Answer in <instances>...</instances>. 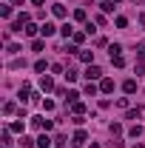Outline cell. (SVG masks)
<instances>
[{
  "mask_svg": "<svg viewBox=\"0 0 145 148\" xmlns=\"http://www.w3.org/2000/svg\"><path fill=\"white\" fill-rule=\"evenodd\" d=\"M111 134H122V125L120 123H111Z\"/></svg>",
  "mask_w": 145,
  "mask_h": 148,
  "instance_id": "22",
  "label": "cell"
},
{
  "mask_svg": "<svg viewBox=\"0 0 145 148\" xmlns=\"http://www.w3.org/2000/svg\"><path fill=\"white\" fill-rule=\"evenodd\" d=\"M140 114H142V111H140V108H134V111H128V120H140Z\"/></svg>",
  "mask_w": 145,
  "mask_h": 148,
  "instance_id": "20",
  "label": "cell"
},
{
  "mask_svg": "<svg viewBox=\"0 0 145 148\" xmlns=\"http://www.w3.org/2000/svg\"><path fill=\"white\" fill-rule=\"evenodd\" d=\"M122 91H125V94H134V91H137V80H125V83H122Z\"/></svg>",
  "mask_w": 145,
  "mask_h": 148,
  "instance_id": "6",
  "label": "cell"
},
{
  "mask_svg": "<svg viewBox=\"0 0 145 148\" xmlns=\"http://www.w3.org/2000/svg\"><path fill=\"white\" fill-rule=\"evenodd\" d=\"M31 125L40 128V131H49L51 128V120H46V117H31Z\"/></svg>",
  "mask_w": 145,
  "mask_h": 148,
  "instance_id": "1",
  "label": "cell"
},
{
  "mask_svg": "<svg viewBox=\"0 0 145 148\" xmlns=\"http://www.w3.org/2000/svg\"><path fill=\"white\" fill-rule=\"evenodd\" d=\"M100 91H114V80H108V77H105V80H103V83H100Z\"/></svg>",
  "mask_w": 145,
  "mask_h": 148,
  "instance_id": "7",
  "label": "cell"
},
{
  "mask_svg": "<svg viewBox=\"0 0 145 148\" xmlns=\"http://www.w3.org/2000/svg\"><path fill=\"white\" fill-rule=\"evenodd\" d=\"M74 20H80V23H83V20H85V12H83V9H77V12H74Z\"/></svg>",
  "mask_w": 145,
  "mask_h": 148,
  "instance_id": "21",
  "label": "cell"
},
{
  "mask_svg": "<svg viewBox=\"0 0 145 148\" xmlns=\"http://www.w3.org/2000/svg\"><path fill=\"white\" fill-rule=\"evenodd\" d=\"M60 32H63V37H74V29H71V23H66V26H63Z\"/></svg>",
  "mask_w": 145,
  "mask_h": 148,
  "instance_id": "15",
  "label": "cell"
},
{
  "mask_svg": "<svg viewBox=\"0 0 145 148\" xmlns=\"http://www.w3.org/2000/svg\"><path fill=\"white\" fill-rule=\"evenodd\" d=\"M137 3H142V0H137Z\"/></svg>",
  "mask_w": 145,
  "mask_h": 148,
  "instance_id": "26",
  "label": "cell"
},
{
  "mask_svg": "<svg viewBox=\"0 0 145 148\" xmlns=\"http://www.w3.org/2000/svg\"><path fill=\"white\" fill-rule=\"evenodd\" d=\"M77 77H80V74H77V71H71V69H68V71H66V80H68V83H74V80H77Z\"/></svg>",
  "mask_w": 145,
  "mask_h": 148,
  "instance_id": "17",
  "label": "cell"
},
{
  "mask_svg": "<svg viewBox=\"0 0 145 148\" xmlns=\"http://www.w3.org/2000/svg\"><path fill=\"white\" fill-rule=\"evenodd\" d=\"M0 14H3V17L9 20V17H12V6H3V9H0Z\"/></svg>",
  "mask_w": 145,
  "mask_h": 148,
  "instance_id": "19",
  "label": "cell"
},
{
  "mask_svg": "<svg viewBox=\"0 0 145 148\" xmlns=\"http://www.w3.org/2000/svg\"><path fill=\"white\" fill-rule=\"evenodd\" d=\"M71 108H74V114H77V117H83V114H85V106H83V103H74Z\"/></svg>",
  "mask_w": 145,
  "mask_h": 148,
  "instance_id": "13",
  "label": "cell"
},
{
  "mask_svg": "<svg viewBox=\"0 0 145 148\" xmlns=\"http://www.w3.org/2000/svg\"><path fill=\"white\" fill-rule=\"evenodd\" d=\"M54 32H57V26H54V23H43V26H40V34H43V37H51Z\"/></svg>",
  "mask_w": 145,
  "mask_h": 148,
  "instance_id": "3",
  "label": "cell"
},
{
  "mask_svg": "<svg viewBox=\"0 0 145 148\" xmlns=\"http://www.w3.org/2000/svg\"><path fill=\"white\" fill-rule=\"evenodd\" d=\"M85 77H88V83H91V80H100V77H103V71H100L97 66H88V69H85Z\"/></svg>",
  "mask_w": 145,
  "mask_h": 148,
  "instance_id": "2",
  "label": "cell"
},
{
  "mask_svg": "<svg viewBox=\"0 0 145 148\" xmlns=\"http://www.w3.org/2000/svg\"><path fill=\"white\" fill-rule=\"evenodd\" d=\"M77 97H80L77 91H68V94H66V100H68V103H77Z\"/></svg>",
  "mask_w": 145,
  "mask_h": 148,
  "instance_id": "23",
  "label": "cell"
},
{
  "mask_svg": "<svg viewBox=\"0 0 145 148\" xmlns=\"http://www.w3.org/2000/svg\"><path fill=\"white\" fill-rule=\"evenodd\" d=\"M31 6H43V0H31Z\"/></svg>",
  "mask_w": 145,
  "mask_h": 148,
  "instance_id": "24",
  "label": "cell"
},
{
  "mask_svg": "<svg viewBox=\"0 0 145 148\" xmlns=\"http://www.w3.org/2000/svg\"><path fill=\"white\" fill-rule=\"evenodd\" d=\"M37 145H40V148H51V140H49V137H46V134H43V137H40V140H37Z\"/></svg>",
  "mask_w": 145,
  "mask_h": 148,
  "instance_id": "12",
  "label": "cell"
},
{
  "mask_svg": "<svg viewBox=\"0 0 145 148\" xmlns=\"http://www.w3.org/2000/svg\"><path fill=\"white\" fill-rule=\"evenodd\" d=\"M54 145H57V148H66V145H68V143H66V134H57Z\"/></svg>",
  "mask_w": 145,
  "mask_h": 148,
  "instance_id": "14",
  "label": "cell"
},
{
  "mask_svg": "<svg viewBox=\"0 0 145 148\" xmlns=\"http://www.w3.org/2000/svg\"><path fill=\"white\" fill-rule=\"evenodd\" d=\"M140 23H142V26H145V14H140Z\"/></svg>",
  "mask_w": 145,
  "mask_h": 148,
  "instance_id": "25",
  "label": "cell"
},
{
  "mask_svg": "<svg viewBox=\"0 0 145 148\" xmlns=\"http://www.w3.org/2000/svg\"><path fill=\"white\" fill-rule=\"evenodd\" d=\"M46 69H49V63H46V60H37V63H34V71H40V74H43Z\"/></svg>",
  "mask_w": 145,
  "mask_h": 148,
  "instance_id": "11",
  "label": "cell"
},
{
  "mask_svg": "<svg viewBox=\"0 0 145 148\" xmlns=\"http://www.w3.org/2000/svg\"><path fill=\"white\" fill-rule=\"evenodd\" d=\"M85 94H88V97H94V94H97V86H94V83H88V86H85Z\"/></svg>",
  "mask_w": 145,
  "mask_h": 148,
  "instance_id": "18",
  "label": "cell"
},
{
  "mask_svg": "<svg viewBox=\"0 0 145 148\" xmlns=\"http://www.w3.org/2000/svg\"><path fill=\"white\" fill-rule=\"evenodd\" d=\"M80 60H83V63H91V60H94V51H80Z\"/></svg>",
  "mask_w": 145,
  "mask_h": 148,
  "instance_id": "16",
  "label": "cell"
},
{
  "mask_svg": "<svg viewBox=\"0 0 145 148\" xmlns=\"http://www.w3.org/2000/svg\"><path fill=\"white\" fill-rule=\"evenodd\" d=\"M111 63H114L117 69H122V66H125V57L122 54H111Z\"/></svg>",
  "mask_w": 145,
  "mask_h": 148,
  "instance_id": "8",
  "label": "cell"
},
{
  "mask_svg": "<svg viewBox=\"0 0 145 148\" xmlns=\"http://www.w3.org/2000/svg\"><path fill=\"white\" fill-rule=\"evenodd\" d=\"M51 12H54V17H66V14H68L63 3H54V6H51Z\"/></svg>",
  "mask_w": 145,
  "mask_h": 148,
  "instance_id": "5",
  "label": "cell"
},
{
  "mask_svg": "<svg viewBox=\"0 0 145 148\" xmlns=\"http://www.w3.org/2000/svg\"><path fill=\"white\" fill-rule=\"evenodd\" d=\"M83 143H85V131H77L74 134V145H83Z\"/></svg>",
  "mask_w": 145,
  "mask_h": 148,
  "instance_id": "9",
  "label": "cell"
},
{
  "mask_svg": "<svg viewBox=\"0 0 145 148\" xmlns=\"http://www.w3.org/2000/svg\"><path fill=\"white\" fill-rule=\"evenodd\" d=\"M40 88H43V91H51V88H54V80H51V77L46 74V77L40 80Z\"/></svg>",
  "mask_w": 145,
  "mask_h": 148,
  "instance_id": "4",
  "label": "cell"
},
{
  "mask_svg": "<svg viewBox=\"0 0 145 148\" xmlns=\"http://www.w3.org/2000/svg\"><path fill=\"white\" fill-rule=\"evenodd\" d=\"M100 9H103V12H114V0H103Z\"/></svg>",
  "mask_w": 145,
  "mask_h": 148,
  "instance_id": "10",
  "label": "cell"
}]
</instances>
